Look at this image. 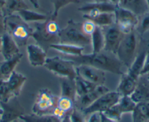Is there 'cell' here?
<instances>
[{
	"label": "cell",
	"mask_w": 149,
	"mask_h": 122,
	"mask_svg": "<svg viewBox=\"0 0 149 122\" xmlns=\"http://www.w3.org/2000/svg\"><path fill=\"white\" fill-rule=\"evenodd\" d=\"M64 58L71 60L78 66L80 64H87L98 68L104 72L116 75L123 74L122 63L118 59L116 54L106 51L104 50L98 53L84 54L78 56H67Z\"/></svg>",
	"instance_id": "cell-1"
},
{
	"label": "cell",
	"mask_w": 149,
	"mask_h": 122,
	"mask_svg": "<svg viewBox=\"0 0 149 122\" xmlns=\"http://www.w3.org/2000/svg\"><path fill=\"white\" fill-rule=\"evenodd\" d=\"M4 18L6 32L13 38L19 47L26 45L34 29L30 27L28 23L25 22L17 13L7 15Z\"/></svg>",
	"instance_id": "cell-2"
},
{
	"label": "cell",
	"mask_w": 149,
	"mask_h": 122,
	"mask_svg": "<svg viewBox=\"0 0 149 122\" xmlns=\"http://www.w3.org/2000/svg\"><path fill=\"white\" fill-rule=\"evenodd\" d=\"M139 34L137 30L124 34L117 51L116 56L118 59L127 69L130 68L138 53L140 43Z\"/></svg>",
	"instance_id": "cell-3"
},
{
	"label": "cell",
	"mask_w": 149,
	"mask_h": 122,
	"mask_svg": "<svg viewBox=\"0 0 149 122\" xmlns=\"http://www.w3.org/2000/svg\"><path fill=\"white\" fill-rule=\"evenodd\" d=\"M60 43L70 44L85 47L91 45V37L84 34L80 23H77L72 19L67 21V24L64 29H60Z\"/></svg>",
	"instance_id": "cell-4"
},
{
	"label": "cell",
	"mask_w": 149,
	"mask_h": 122,
	"mask_svg": "<svg viewBox=\"0 0 149 122\" xmlns=\"http://www.w3.org/2000/svg\"><path fill=\"white\" fill-rule=\"evenodd\" d=\"M43 67L58 77H67L74 80L78 75L75 64L71 60L60 56L47 58Z\"/></svg>",
	"instance_id": "cell-5"
},
{
	"label": "cell",
	"mask_w": 149,
	"mask_h": 122,
	"mask_svg": "<svg viewBox=\"0 0 149 122\" xmlns=\"http://www.w3.org/2000/svg\"><path fill=\"white\" fill-rule=\"evenodd\" d=\"M115 24L124 34L137 29L139 17L129 10L117 5L115 11Z\"/></svg>",
	"instance_id": "cell-6"
},
{
	"label": "cell",
	"mask_w": 149,
	"mask_h": 122,
	"mask_svg": "<svg viewBox=\"0 0 149 122\" xmlns=\"http://www.w3.org/2000/svg\"><path fill=\"white\" fill-rule=\"evenodd\" d=\"M58 98L47 89H41L36 98L32 110L36 115L53 114L57 105Z\"/></svg>",
	"instance_id": "cell-7"
},
{
	"label": "cell",
	"mask_w": 149,
	"mask_h": 122,
	"mask_svg": "<svg viewBox=\"0 0 149 122\" xmlns=\"http://www.w3.org/2000/svg\"><path fill=\"white\" fill-rule=\"evenodd\" d=\"M121 95L116 91H109L99 97L91 105L81 110V112L85 117L94 113H104L112 106L116 104L119 101Z\"/></svg>",
	"instance_id": "cell-8"
},
{
	"label": "cell",
	"mask_w": 149,
	"mask_h": 122,
	"mask_svg": "<svg viewBox=\"0 0 149 122\" xmlns=\"http://www.w3.org/2000/svg\"><path fill=\"white\" fill-rule=\"evenodd\" d=\"M31 37L34 38L37 45L43 48L46 52L51 45L58 43L60 42L58 36L52 35L47 31L45 29V21L36 23L34 29H33Z\"/></svg>",
	"instance_id": "cell-9"
},
{
	"label": "cell",
	"mask_w": 149,
	"mask_h": 122,
	"mask_svg": "<svg viewBox=\"0 0 149 122\" xmlns=\"http://www.w3.org/2000/svg\"><path fill=\"white\" fill-rule=\"evenodd\" d=\"M0 105L2 109L0 119L5 122H12L24 115V107L17 100V97H13L8 102H0Z\"/></svg>",
	"instance_id": "cell-10"
},
{
	"label": "cell",
	"mask_w": 149,
	"mask_h": 122,
	"mask_svg": "<svg viewBox=\"0 0 149 122\" xmlns=\"http://www.w3.org/2000/svg\"><path fill=\"white\" fill-rule=\"evenodd\" d=\"M76 72L78 75L97 86L104 85L105 83V72L92 66L80 64L76 66Z\"/></svg>",
	"instance_id": "cell-11"
},
{
	"label": "cell",
	"mask_w": 149,
	"mask_h": 122,
	"mask_svg": "<svg viewBox=\"0 0 149 122\" xmlns=\"http://www.w3.org/2000/svg\"><path fill=\"white\" fill-rule=\"evenodd\" d=\"M104 50L112 54H116L121 40L124 37L123 34L116 24L108 26L104 32Z\"/></svg>",
	"instance_id": "cell-12"
},
{
	"label": "cell",
	"mask_w": 149,
	"mask_h": 122,
	"mask_svg": "<svg viewBox=\"0 0 149 122\" xmlns=\"http://www.w3.org/2000/svg\"><path fill=\"white\" fill-rule=\"evenodd\" d=\"M110 90L104 85L97 86L93 91L82 96L76 97L75 101H74V107H76L77 109L81 111L84 109L91 105L99 97H100L105 93L108 92Z\"/></svg>",
	"instance_id": "cell-13"
},
{
	"label": "cell",
	"mask_w": 149,
	"mask_h": 122,
	"mask_svg": "<svg viewBox=\"0 0 149 122\" xmlns=\"http://www.w3.org/2000/svg\"><path fill=\"white\" fill-rule=\"evenodd\" d=\"M116 5L111 3L110 2H89L86 3L82 7L78 8V10L84 13V15L88 16H93L100 13H114Z\"/></svg>",
	"instance_id": "cell-14"
},
{
	"label": "cell",
	"mask_w": 149,
	"mask_h": 122,
	"mask_svg": "<svg viewBox=\"0 0 149 122\" xmlns=\"http://www.w3.org/2000/svg\"><path fill=\"white\" fill-rule=\"evenodd\" d=\"M28 60L31 66L42 67L47 59V52L37 44H30L26 46Z\"/></svg>",
	"instance_id": "cell-15"
},
{
	"label": "cell",
	"mask_w": 149,
	"mask_h": 122,
	"mask_svg": "<svg viewBox=\"0 0 149 122\" xmlns=\"http://www.w3.org/2000/svg\"><path fill=\"white\" fill-rule=\"evenodd\" d=\"M136 103L149 100V80L145 75H140L137 79V86L130 96Z\"/></svg>",
	"instance_id": "cell-16"
},
{
	"label": "cell",
	"mask_w": 149,
	"mask_h": 122,
	"mask_svg": "<svg viewBox=\"0 0 149 122\" xmlns=\"http://www.w3.org/2000/svg\"><path fill=\"white\" fill-rule=\"evenodd\" d=\"M1 38H2L1 54L3 56L5 60L9 59L14 56L20 54L19 46L17 45L13 38L8 33L5 32Z\"/></svg>",
	"instance_id": "cell-17"
},
{
	"label": "cell",
	"mask_w": 149,
	"mask_h": 122,
	"mask_svg": "<svg viewBox=\"0 0 149 122\" xmlns=\"http://www.w3.org/2000/svg\"><path fill=\"white\" fill-rule=\"evenodd\" d=\"M137 80L134 79L127 73H123L121 75L116 91L122 96H131L134 92L137 86Z\"/></svg>",
	"instance_id": "cell-18"
},
{
	"label": "cell",
	"mask_w": 149,
	"mask_h": 122,
	"mask_svg": "<svg viewBox=\"0 0 149 122\" xmlns=\"http://www.w3.org/2000/svg\"><path fill=\"white\" fill-rule=\"evenodd\" d=\"M118 6L132 11L138 17L142 16L149 10L146 0H121Z\"/></svg>",
	"instance_id": "cell-19"
},
{
	"label": "cell",
	"mask_w": 149,
	"mask_h": 122,
	"mask_svg": "<svg viewBox=\"0 0 149 122\" xmlns=\"http://www.w3.org/2000/svg\"><path fill=\"white\" fill-rule=\"evenodd\" d=\"M85 19L90 20L95 24L96 26L100 27H108L115 24V13H100L93 16H88L86 15H83Z\"/></svg>",
	"instance_id": "cell-20"
},
{
	"label": "cell",
	"mask_w": 149,
	"mask_h": 122,
	"mask_svg": "<svg viewBox=\"0 0 149 122\" xmlns=\"http://www.w3.org/2000/svg\"><path fill=\"white\" fill-rule=\"evenodd\" d=\"M26 81L25 75L14 71L10 77L7 79L8 86L15 97H18L21 94L23 86Z\"/></svg>",
	"instance_id": "cell-21"
},
{
	"label": "cell",
	"mask_w": 149,
	"mask_h": 122,
	"mask_svg": "<svg viewBox=\"0 0 149 122\" xmlns=\"http://www.w3.org/2000/svg\"><path fill=\"white\" fill-rule=\"evenodd\" d=\"M50 48L54 49L57 52L67 56H78L83 54L84 51V47L78 45H70L64 43H56L51 45Z\"/></svg>",
	"instance_id": "cell-22"
},
{
	"label": "cell",
	"mask_w": 149,
	"mask_h": 122,
	"mask_svg": "<svg viewBox=\"0 0 149 122\" xmlns=\"http://www.w3.org/2000/svg\"><path fill=\"white\" fill-rule=\"evenodd\" d=\"M147 51L148 50L138 51L134 61L131 64L130 68L127 69V73L136 80H137L139 77L141 75V71L143 70Z\"/></svg>",
	"instance_id": "cell-23"
},
{
	"label": "cell",
	"mask_w": 149,
	"mask_h": 122,
	"mask_svg": "<svg viewBox=\"0 0 149 122\" xmlns=\"http://www.w3.org/2000/svg\"><path fill=\"white\" fill-rule=\"evenodd\" d=\"M23 57L22 54H18L9 59H6L0 63V70L4 79L7 80L11 74L15 71V68L21 61Z\"/></svg>",
	"instance_id": "cell-24"
},
{
	"label": "cell",
	"mask_w": 149,
	"mask_h": 122,
	"mask_svg": "<svg viewBox=\"0 0 149 122\" xmlns=\"http://www.w3.org/2000/svg\"><path fill=\"white\" fill-rule=\"evenodd\" d=\"M60 85H61V96L69 97L73 101L76 99V87L74 80L67 78V77H59Z\"/></svg>",
	"instance_id": "cell-25"
},
{
	"label": "cell",
	"mask_w": 149,
	"mask_h": 122,
	"mask_svg": "<svg viewBox=\"0 0 149 122\" xmlns=\"http://www.w3.org/2000/svg\"><path fill=\"white\" fill-rule=\"evenodd\" d=\"M91 45L92 46V53H98L104 50V31L101 27L97 26L91 35Z\"/></svg>",
	"instance_id": "cell-26"
},
{
	"label": "cell",
	"mask_w": 149,
	"mask_h": 122,
	"mask_svg": "<svg viewBox=\"0 0 149 122\" xmlns=\"http://www.w3.org/2000/svg\"><path fill=\"white\" fill-rule=\"evenodd\" d=\"M29 9L24 0H6L3 10V16L17 13L23 10Z\"/></svg>",
	"instance_id": "cell-27"
},
{
	"label": "cell",
	"mask_w": 149,
	"mask_h": 122,
	"mask_svg": "<svg viewBox=\"0 0 149 122\" xmlns=\"http://www.w3.org/2000/svg\"><path fill=\"white\" fill-rule=\"evenodd\" d=\"M17 14L19 15L21 18L26 23L43 22V21H47L50 18L45 14L34 12V11L30 10L29 9L19 11L18 13H17Z\"/></svg>",
	"instance_id": "cell-28"
},
{
	"label": "cell",
	"mask_w": 149,
	"mask_h": 122,
	"mask_svg": "<svg viewBox=\"0 0 149 122\" xmlns=\"http://www.w3.org/2000/svg\"><path fill=\"white\" fill-rule=\"evenodd\" d=\"M74 83H75V87H76V97L87 94L93 91L97 86L96 84L89 82L79 75H77L76 77L74 78Z\"/></svg>",
	"instance_id": "cell-29"
},
{
	"label": "cell",
	"mask_w": 149,
	"mask_h": 122,
	"mask_svg": "<svg viewBox=\"0 0 149 122\" xmlns=\"http://www.w3.org/2000/svg\"><path fill=\"white\" fill-rule=\"evenodd\" d=\"M133 122H149V114L145 102L137 103L132 113Z\"/></svg>",
	"instance_id": "cell-30"
},
{
	"label": "cell",
	"mask_w": 149,
	"mask_h": 122,
	"mask_svg": "<svg viewBox=\"0 0 149 122\" xmlns=\"http://www.w3.org/2000/svg\"><path fill=\"white\" fill-rule=\"evenodd\" d=\"M20 119L24 122H60L61 119L53 114L50 115H23Z\"/></svg>",
	"instance_id": "cell-31"
},
{
	"label": "cell",
	"mask_w": 149,
	"mask_h": 122,
	"mask_svg": "<svg viewBox=\"0 0 149 122\" xmlns=\"http://www.w3.org/2000/svg\"><path fill=\"white\" fill-rule=\"evenodd\" d=\"M117 104L123 114H124L127 113H132L137 103L132 99L130 96H122L119 99V101Z\"/></svg>",
	"instance_id": "cell-32"
},
{
	"label": "cell",
	"mask_w": 149,
	"mask_h": 122,
	"mask_svg": "<svg viewBox=\"0 0 149 122\" xmlns=\"http://www.w3.org/2000/svg\"><path fill=\"white\" fill-rule=\"evenodd\" d=\"M54 6V11L51 17L54 19L58 16V13L62 8L70 4H78L81 2V0H51Z\"/></svg>",
	"instance_id": "cell-33"
},
{
	"label": "cell",
	"mask_w": 149,
	"mask_h": 122,
	"mask_svg": "<svg viewBox=\"0 0 149 122\" xmlns=\"http://www.w3.org/2000/svg\"><path fill=\"white\" fill-rule=\"evenodd\" d=\"M14 97L8 86L7 80H2L0 82V102H8Z\"/></svg>",
	"instance_id": "cell-34"
},
{
	"label": "cell",
	"mask_w": 149,
	"mask_h": 122,
	"mask_svg": "<svg viewBox=\"0 0 149 122\" xmlns=\"http://www.w3.org/2000/svg\"><path fill=\"white\" fill-rule=\"evenodd\" d=\"M56 106L66 113H69L74 107V102L69 97L60 96L59 98H58Z\"/></svg>",
	"instance_id": "cell-35"
},
{
	"label": "cell",
	"mask_w": 149,
	"mask_h": 122,
	"mask_svg": "<svg viewBox=\"0 0 149 122\" xmlns=\"http://www.w3.org/2000/svg\"><path fill=\"white\" fill-rule=\"evenodd\" d=\"M117 103L116 105H114L113 106H112L111 107H110L108 110L104 111L103 113H104L107 117L119 122L120 121H121V116H122L123 113L122 112H121V110H120L119 107H118Z\"/></svg>",
	"instance_id": "cell-36"
},
{
	"label": "cell",
	"mask_w": 149,
	"mask_h": 122,
	"mask_svg": "<svg viewBox=\"0 0 149 122\" xmlns=\"http://www.w3.org/2000/svg\"><path fill=\"white\" fill-rule=\"evenodd\" d=\"M141 17V20H139V24L137 29V32L140 34V35H143L146 32L149 31V11L143 15ZM137 30V29H136Z\"/></svg>",
	"instance_id": "cell-37"
},
{
	"label": "cell",
	"mask_w": 149,
	"mask_h": 122,
	"mask_svg": "<svg viewBox=\"0 0 149 122\" xmlns=\"http://www.w3.org/2000/svg\"><path fill=\"white\" fill-rule=\"evenodd\" d=\"M96 27H97V26L95 25V24L93 21L88 19H86V21H84L82 24V25H81V29H82L83 32L85 34H86V35L90 36V37H91V35L94 31Z\"/></svg>",
	"instance_id": "cell-38"
},
{
	"label": "cell",
	"mask_w": 149,
	"mask_h": 122,
	"mask_svg": "<svg viewBox=\"0 0 149 122\" xmlns=\"http://www.w3.org/2000/svg\"><path fill=\"white\" fill-rule=\"evenodd\" d=\"M71 122H86L85 116L80 110L74 107L70 113Z\"/></svg>",
	"instance_id": "cell-39"
},
{
	"label": "cell",
	"mask_w": 149,
	"mask_h": 122,
	"mask_svg": "<svg viewBox=\"0 0 149 122\" xmlns=\"http://www.w3.org/2000/svg\"><path fill=\"white\" fill-rule=\"evenodd\" d=\"M148 73H149V49L146 52L143 70L141 71V75H146Z\"/></svg>",
	"instance_id": "cell-40"
},
{
	"label": "cell",
	"mask_w": 149,
	"mask_h": 122,
	"mask_svg": "<svg viewBox=\"0 0 149 122\" xmlns=\"http://www.w3.org/2000/svg\"><path fill=\"white\" fill-rule=\"evenodd\" d=\"M88 122H101V114L100 113H94L89 115Z\"/></svg>",
	"instance_id": "cell-41"
},
{
	"label": "cell",
	"mask_w": 149,
	"mask_h": 122,
	"mask_svg": "<svg viewBox=\"0 0 149 122\" xmlns=\"http://www.w3.org/2000/svg\"><path fill=\"white\" fill-rule=\"evenodd\" d=\"M5 32L6 30H5V18L4 17H0V37H2Z\"/></svg>",
	"instance_id": "cell-42"
},
{
	"label": "cell",
	"mask_w": 149,
	"mask_h": 122,
	"mask_svg": "<svg viewBox=\"0 0 149 122\" xmlns=\"http://www.w3.org/2000/svg\"><path fill=\"white\" fill-rule=\"evenodd\" d=\"M100 114H101V122H118L116 121L113 120V119L107 117L103 113H100Z\"/></svg>",
	"instance_id": "cell-43"
},
{
	"label": "cell",
	"mask_w": 149,
	"mask_h": 122,
	"mask_svg": "<svg viewBox=\"0 0 149 122\" xmlns=\"http://www.w3.org/2000/svg\"><path fill=\"white\" fill-rule=\"evenodd\" d=\"M5 1H6V0H0V17H4L3 10L4 8H5Z\"/></svg>",
	"instance_id": "cell-44"
},
{
	"label": "cell",
	"mask_w": 149,
	"mask_h": 122,
	"mask_svg": "<svg viewBox=\"0 0 149 122\" xmlns=\"http://www.w3.org/2000/svg\"><path fill=\"white\" fill-rule=\"evenodd\" d=\"M30 2H31V5L34 6V8H35L36 9H38L40 8V3L39 0H29Z\"/></svg>",
	"instance_id": "cell-45"
},
{
	"label": "cell",
	"mask_w": 149,
	"mask_h": 122,
	"mask_svg": "<svg viewBox=\"0 0 149 122\" xmlns=\"http://www.w3.org/2000/svg\"><path fill=\"white\" fill-rule=\"evenodd\" d=\"M70 113H67L66 116H64L62 119H61L60 122H71V119H70Z\"/></svg>",
	"instance_id": "cell-46"
},
{
	"label": "cell",
	"mask_w": 149,
	"mask_h": 122,
	"mask_svg": "<svg viewBox=\"0 0 149 122\" xmlns=\"http://www.w3.org/2000/svg\"><path fill=\"white\" fill-rule=\"evenodd\" d=\"M108 1L110 2H111V3L114 4V5H118V3H119V2L121 0H108Z\"/></svg>",
	"instance_id": "cell-47"
},
{
	"label": "cell",
	"mask_w": 149,
	"mask_h": 122,
	"mask_svg": "<svg viewBox=\"0 0 149 122\" xmlns=\"http://www.w3.org/2000/svg\"><path fill=\"white\" fill-rule=\"evenodd\" d=\"M96 2H109L108 0H94Z\"/></svg>",
	"instance_id": "cell-48"
},
{
	"label": "cell",
	"mask_w": 149,
	"mask_h": 122,
	"mask_svg": "<svg viewBox=\"0 0 149 122\" xmlns=\"http://www.w3.org/2000/svg\"><path fill=\"white\" fill-rule=\"evenodd\" d=\"M2 80H5V79H4L3 75H2V73H1V70H0V82H1Z\"/></svg>",
	"instance_id": "cell-49"
},
{
	"label": "cell",
	"mask_w": 149,
	"mask_h": 122,
	"mask_svg": "<svg viewBox=\"0 0 149 122\" xmlns=\"http://www.w3.org/2000/svg\"><path fill=\"white\" fill-rule=\"evenodd\" d=\"M146 104V105H147V107H148V114H149V100L148 101H146L145 102Z\"/></svg>",
	"instance_id": "cell-50"
},
{
	"label": "cell",
	"mask_w": 149,
	"mask_h": 122,
	"mask_svg": "<svg viewBox=\"0 0 149 122\" xmlns=\"http://www.w3.org/2000/svg\"><path fill=\"white\" fill-rule=\"evenodd\" d=\"M1 49H2V38L0 37V53H1Z\"/></svg>",
	"instance_id": "cell-51"
},
{
	"label": "cell",
	"mask_w": 149,
	"mask_h": 122,
	"mask_svg": "<svg viewBox=\"0 0 149 122\" xmlns=\"http://www.w3.org/2000/svg\"><path fill=\"white\" fill-rule=\"evenodd\" d=\"M146 4H147V5H148V9H149V0H146Z\"/></svg>",
	"instance_id": "cell-52"
},
{
	"label": "cell",
	"mask_w": 149,
	"mask_h": 122,
	"mask_svg": "<svg viewBox=\"0 0 149 122\" xmlns=\"http://www.w3.org/2000/svg\"><path fill=\"white\" fill-rule=\"evenodd\" d=\"M2 109L0 107V116H2Z\"/></svg>",
	"instance_id": "cell-53"
},
{
	"label": "cell",
	"mask_w": 149,
	"mask_h": 122,
	"mask_svg": "<svg viewBox=\"0 0 149 122\" xmlns=\"http://www.w3.org/2000/svg\"><path fill=\"white\" fill-rule=\"evenodd\" d=\"M145 76H146V77H147L148 79H149V73H148V74L146 75H145Z\"/></svg>",
	"instance_id": "cell-54"
},
{
	"label": "cell",
	"mask_w": 149,
	"mask_h": 122,
	"mask_svg": "<svg viewBox=\"0 0 149 122\" xmlns=\"http://www.w3.org/2000/svg\"><path fill=\"white\" fill-rule=\"evenodd\" d=\"M12 122H19V121H18V119H17V120L13 121H12Z\"/></svg>",
	"instance_id": "cell-55"
},
{
	"label": "cell",
	"mask_w": 149,
	"mask_h": 122,
	"mask_svg": "<svg viewBox=\"0 0 149 122\" xmlns=\"http://www.w3.org/2000/svg\"><path fill=\"white\" fill-rule=\"evenodd\" d=\"M0 122H5V121H2V120H1V119H0Z\"/></svg>",
	"instance_id": "cell-56"
},
{
	"label": "cell",
	"mask_w": 149,
	"mask_h": 122,
	"mask_svg": "<svg viewBox=\"0 0 149 122\" xmlns=\"http://www.w3.org/2000/svg\"><path fill=\"white\" fill-rule=\"evenodd\" d=\"M148 80H149V79H148Z\"/></svg>",
	"instance_id": "cell-57"
},
{
	"label": "cell",
	"mask_w": 149,
	"mask_h": 122,
	"mask_svg": "<svg viewBox=\"0 0 149 122\" xmlns=\"http://www.w3.org/2000/svg\"><path fill=\"white\" fill-rule=\"evenodd\" d=\"M148 11H149V10H148Z\"/></svg>",
	"instance_id": "cell-58"
}]
</instances>
